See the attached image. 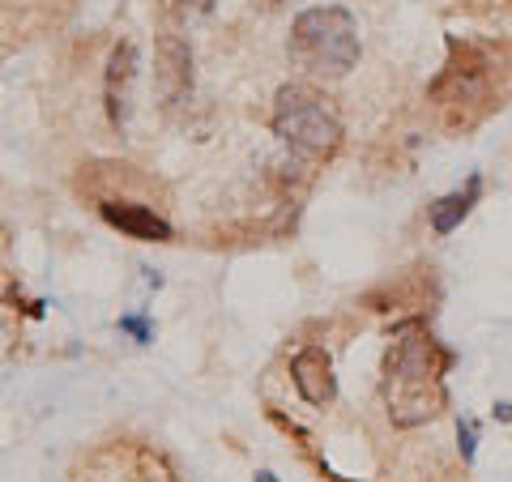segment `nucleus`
I'll list each match as a JSON object with an SVG mask.
<instances>
[{"label":"nucleus","mask_w":512,"mask_h":482,"mask_svg":"<svg viewBox=\"0 0 512 482\" xmlns=\"http://www.w3.org/2000/svg\"><path fill=\"white\" fill-rule=\"evenodd\" d=\"M457 440H461V461H474V440H478V427L466 419L457 427Z\"/></svg>","instance_id":"nucleus-12"},{"label":"nucleus","mask_w":512,"mask_h":482,"mask_svg":"<svg viewBox=\"0 0 512 482\" xmlns=\"http://www.w3.org/2000/svg\"><path fill=\"white\" fill-rule=\"evenodd\" d=\"M274 137L282 146H291L299 158L308 163H325L342 150V120L338 111L329 107L325 94H316L312 86L303 82H291L274 94Z\"/></svg>","instance_id":"nucleus-3"},{"label":"nucleus","mask_w":512,"mask_h":482,"mask_svg":"<svg viewBox=\"0 0 512 482\" xmlns=\"http://www.w3.org/2000/svg\"><path fill=\"white\" fill-rule=\"evenodd\" d=\"M120 333H128L133 342H154V329H150V320L146 316H120Z\"/></svg>","instance_id":"nucleus-11"},{"label":"nucleus","mask_w":512,"mask_h":482,"mask_svg":"<svg viewBox=\"0 0 512 482\" xmlns=\"http://www.w3.org/2000/svg\"><path fill=\"white\" fill-rule=\"evenodd\" d=\"M478 197H483V180H478V175H470L466 188L448 192V197H440L436 205H431V231H436V235H453L461 222L470 218V210L478 205Z\"/></svg>","instance_id":"nucleus-9"},{"label":"nucleus","mask_w":512,"mask_h":482,"mask_svg":"<svg viewBox=\"0 0 512 482\" xmlns=\"http://www.w3.org/2000/svg\"><path fill=\"white\" fill-rule=\"evenodd\" d=\"M218 0H171V18L188 26V22H201V18H210Z\"/></svg>","instance_id":"nucleus-10"},{"label":"nucleus","mask_w":512,"mask_h":482,"mask_svg":"<svg viewBox=\"0 0 512 482\" xmlns=\"http://www.w3.org/2000/svg\"><path fill=\"white\" fill-rule=\"evenodd\" d=\"M286 52H291L295 69L312 73V77H346L359 64V52H363L359 22L338 5L303 9L291 26Z\"/></svg>","instance_id":"nucleus-2"},{"label":"nucleus","mask_w":512,"mask_h":482,"mask_svg":"<svg viewBox=\"0 0 512 482\" xmlns=\"http://www.w3.org/2000/svg\"><path fill=\"white\" fill-rule=\"evenodd\" d=\"M252 482H282V478H278L274 470H256V474H252Z\"/></svg>","instance_id":"nucleus-13"},{"label":"nucleus","mask_w":512,"mask_h":482,"mask_svg":"<svg viewBox=\"0 0 512 482\" xmlns=\"http://www.w3.org/2000/svg\"><path fill=\"white\" fill-rule=\"evenodd\" d=\"M99 214L107 227H116L128 239H141V244H171L175 231L167 218H158L150 205H137V201H103Z\"/></svg>","instance_id":"nucleus-8"},{"label":"nucleus","mask_w":512,"mask_h":482,"mask_svg":"<svg viewBox=\"0 0 512 482\" xmlns=\"http://www.w3.org/2000/svg\"><path fill=\"white\" fill-rule=\"evenodd\" d=\"M291 380L299 397L308 401V406L325 410L333 406V397H338V380H333V359L325 346H303L299 355L291 359Z\"/></svg>","instance_id":"nucleus-7"},{"label":"nucleus","mask_w":512,"mask_h":482,"mask_svg":"<svg viewBox=\"0 0 512 482\" xmlns=\"http://www.w3.org/2000/svg\"><path fill=\"white\" fill-rule=\"evenodd\" d=\"M431 103L453 124H470L478 111L487 107V94H491V60L478 43L470 39H448V60L444 69L436 73L431 82Z\"/></svg>","instance_id":"nucleus-4"},{"label":"nucleus","mask_w":512,"mask_h":482,"mask_svg":"<svg viewBox=\"0 0 512 482\" xmlns=\"http://www.w3.org/2000/svg\"><path fill=\"white\" fill-rule=\"evenodd\" d=\"M495 419H504V423H512V406H495Z\"/></svg>","instance_id":"nucleus-14"},{"label":"nucleus","mask_w":512,"mask_h":482,"mask_svg":"<svg viewBox=\"0 0 512 482\" xmlns=\"http://www.w3.org/2000/svg\"><path fill=\"white\" fill-rule=\"evenodd\" d=\"M133 82H137V47L116 43L107 56V73H103V107H107L111 128L128 124V111H133Z\"/></svg>","instance_id":"nucleus-6"},{"label":"nucleus","mask_w":512,"mask_h":482,"mask_svg":"<svg viewBox=\"0 0 512 482\" xmlns=\"http://www.w3.org/2000/svg\"><path fill=\"white\" fill-rule=\"evenodd\" d=\"M154 90L163 107H184L192 99V47L180 30H163L154 47Z\"/></svg>","instance_id":"nucleus-5"},{"label":"nucleus","mask_w":512,"mask_h":482,"mask_svg":"<svg viewBox=\"0 0 512 482\" xmlns=\"http://www.w3.org/2000/svg\"><path fill=\"white\" fill-rule=\"evenodd\" d=\"M453 367V355L431 337L427 325H402L389 342L384 355V410H389L393 427H423L431 419H440L448 406L444 376Z\"/></svg>","instance_id":"nucleus-1"}]
</instances>
